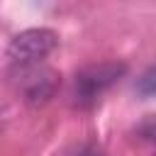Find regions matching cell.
<instances>
[{
    "instance_id": "2",
    "label": "cell",
    "mask_w": 156,
    "mask_h": 156,
    "mask_svg": "<svg viewBox=\"0 0 156 156\" xmlns=\"http://www.w3.org/2000/svg\"><path fill=\"white\" fill-rule=\"evenodd\" d=\"M124 73H127V63L122 61H105V63L85 66L83 71L76 73V80H73V105L93 107L100 100V95L107 88H112Z\"/></svg>"
},
{
    "instance_id": "5",
    "label": "cell",
    "mask_w": 156,
    "mask_h": 156,
    "mask_svg": "<svg viewBox=\"0 0 156 156\" xmlns=\"http://www.w3.org/2000/svg\"><path fill=\"white\" fill-rule=\"evenodd\" d=\"M136 136L141 141H156V112L154 115H146L136 124Z\"/></svg>"
},
{
    "instance_id": "4",
    "label": "cell",
    "mask_w": 156,
    "mask_h": 156,
    "mask_svg": "<svg viewBox=\"0 0 156 156\" xmlns=\"http://www.w3.org/2000/svg\"><path fill=\"white\" fill-rule=\"evenodd\" d=\"M136 93L141 98H154L156 95V63L149 66L139 78H136Z\"/></svg>"
},
{
    "instance_id": "7",
    "label": "cell",
    "mask_w": 156,
    "mask_h": 156,
    "mask_svg": "<svg viewBox=\"0 0 156 156\" xmlns=\"http://www.w3.org/2000/svg\"><path fill=\"white\" fill-rule=\"evenodd\" d=\"M154 156H156V154H154Z\"/></svg>"
},
{
    "instance_id": "6",
    "label": "cell",
    "mask_w": 156,
    "mask_h": 156,
    "mask_svg": "<svg viewBox=\"0 0 156 156\" xmlns=\"http://www.w3.org/2000/svg\"><path fill=\"white\" fill-rule=\"evenodd\" d=\"M68 156H105V151L98 149V146H93V144H80V146H76Z\"/></svg>"
},
{
    "instance_id": "3",
    "label": "cell",
    "mask_w": 156,
    "mask_h": 156,
    "mask_svg": "<svg viewBox=\"0 0 156 156\" xmlns=\"http://www.w3.org/2000/svg\"><path fill=\"white\" fill-rule=\"evenodd\" d=\"M58 46V34L46 27H32L20 34H15L7 44V56L12 63H32L44 61L54 49Z\"/></svg>"
},
{
    "instance_id": "1",
    "label": "cell",
    "mask_w": 156,
    "mask_h": 156,
    "mask_svg": "<svg viewBox=\"0 0 156 156\" xmlns=\"http://www.w3.org/2000/svg\"><path fill=\"white\" fill-rule=\"evenodd\" d=\"M10 80H12L15 90L20 93V98L32 107L46 105L54 98V93H56V88L61 83L58 73L51 66H46L44 61L15 63V68L10 73Z\"/></svg>"
}]
</instances>
